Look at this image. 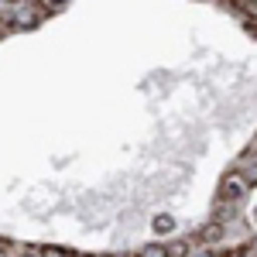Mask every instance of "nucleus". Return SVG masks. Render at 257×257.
Here are the masks:
<instances>
[{"label": "nucleus", "mask_w": 257, "mask_h": 257, "mask_svg": "<svg viewBox=\"0 0 257 257\" xmlns=\"http://www.w3.org/2000/svg\"><path fill=\"white\" fill-rule=\"evenodd\" d=\"M243 11H247V18H257V0H250V4H247Z\"/></svg>", "instance_id": "obj_4"}, {"label": "nucleus", "mask_w": 257, "mask_h": 257, "mask_svg": "<svg viewBox=\"0 0 257 257\" xmlns=\"http://www.w3.org/2000/svg\"><path fill=\"white\" fill-rule=\"evenodd\" d=\"M41 7H45V11H48V7H55V4H65V0H38Z\"/></svg>", "instance_id": "obj_5"}, {"label": "nucleus", "mask_w": 257, "mask_h": 257, "mask_svg": "<svg viewBox=\"0 0 257 257\" xmlns=\"http://www.w3.org/2000/svg\"><path fill=\"white\" fill-rule=\"evenodd\" d=\"M41 14H45V7L41 4H31V0H18V4L7 7V18H11L14 28H35L41 21Z\"/></svg>", "instance_id": "obj_1"}, {"label": "nucleus", "mask_w": 257, "mask_h": 257, "mask_svg": "<svg viewBox=\"0 0 257 257\" xmlns=\"http://www.w3.org/2000/svg\"><path fill=\"white\" fill-rule=\"evenodd\" d=\"M247 189H250V182H247L243 175H226V178H223V185H219V196H223V199H240Z\"/></svg>", "instance_id": "obj_2"}, {"label": "nucleus", "mask_w": 257, "mask_h": 257, "mask_svg": "<svg viewBox=\"0 0 257 257\" xmlns=\"http://www.w3.org/2000/svg\"><path fill=\"white\" fill-rule=\"evenodd\" d=\"M144 257H168V250H161V247H151V250H144Z\"/></svg>", "instance_id": "obj_3"}]
</instances>
